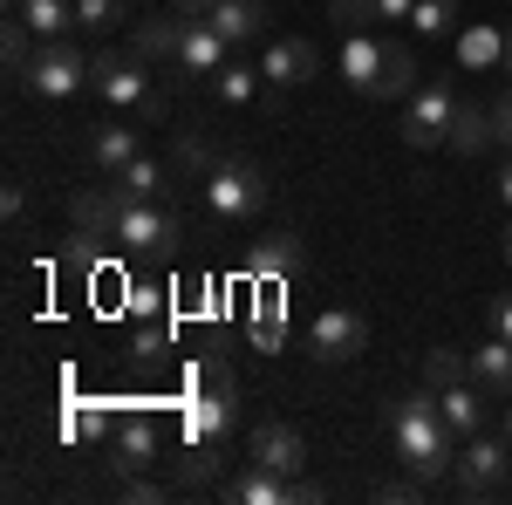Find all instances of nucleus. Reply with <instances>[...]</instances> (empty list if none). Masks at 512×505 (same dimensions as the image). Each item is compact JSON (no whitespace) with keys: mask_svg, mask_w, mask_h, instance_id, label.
Listing matches in <instances>:
<instances>
[{"mask_svg":"<svg viewBox=\"0 0 512 505\" xmlns=\"http://www.w3.org/2000/svg\"><path fill=\"white\" fill-rule=\"evenodd\" d=\"M178 233H185V219L158 205V198H130L117 219V246L123 253H137V260H171L178 253Z\"/></svg>","mask_w":512,"mask_h":505,"instance_id":"39448f33","label":"nucleus"},{"mask_svg":"<svg viewBox=\"0 0 512 505\" xmlns=\"http://www.w3.org/2000/svg\"><path fill=\"white\" fill-rule=\"evenodd\" d=\"M178 41H185V14L178 7H164V14H137L130 21V48L144 55V62H178Z\"/></svg>","mask_w":512,"mask_h":505,"instance_id":"4468645a","label":"nucleus"},{"mask_svg":"<svg viewBox=\"0 0 512 505\" xmlns=\"http://www.w3.org/2000/svg\"><path fill=\"white\" fill-rule=\"evenodd\" d=\"M7 7H14L41 41H55V35H69V28H76V0H7Z\"/></svg>","mask_w":512,"mask_h":505,"instance_id":"5701e85b","label":"nucleus"},{"mask_svg":"<svg viewBox=\"0 0 512 505\" xmlns=\"http://www.w3.org/2000/svg\"><path fill=\"white\" fill-rule=\"evenodd\" d=\"M198 192H205V212L212 219H226V226H239V219H253L260 205H267V171L253 164V157L226 151L205 178H198Z\"/></svg>","mask_w":512,"mask_h":505,"instance_id":"20e7f679","label":"nucleus"},{"mask_svg":"<svg viewBox=\"0 0 512 505\" xmlns=\"http://www.w3.org/2000/svg\"><path fill=\"white\" fill-rule=\"evenodd\" d=\"M117 192H123V198H164V192H171V164H158V157L137 151V157L117 171Z\"/></svg>","mask_w":512,"mask_h":505,"instance_id":"393cba45","label":"nucleus"},{"mask_svg":"<svg viewBox=\"0 0 512 505\" xmlns=\"http://www.w3.org/2000/svg\"><path fill=\"white\" fill-rule=\"evenodd\" d=\"M458 499H499V492H506L512 485V444H506V430H499V437H485V430H478L472 444H465V451H458Z\"/></svg>","mask_w":512,"mask_h":505,"instance_id":"423d86ee","label":"nucleus"},{"mask_svg":"<svg viewBox=\"0 0 512 505\" xmlns=\"http://www.w3.org/2000/svg\"><path fill=\"white\" fill-rule=\"evenodd\" d=\"M301 260H308L301 233H267V239H253V246H246V273H253V280H294Z\"/></svg>","mask_w":512,"mask_h":505,"instance_id":"ddd939ff","label":"nucleus"},{"mask_svg":"<svg viewBox=\"0 0 512 505\" xmlns=\"http://www.w3.org/2000/svg\"><path fill=\"white\" fill-rule=\"evenodd\" d=\"M492 335H506V342H512V294L492 301Z\"/></svg>","mask_w":512,"mask_h":505,"instance_id":"ea45409f","label":"nucleus"},{"mask_svg":"<svg viewBox=\"0 0 512 505\" xmlns=\"http://www.w3.org/2000/svg\"><path fill=\"white\" fill-rule=\"evenodd\" d=\"M335 62H342V82L369 96V89H376V76H383V41H369L362 28H349V35H342V55H335Z\"/></svg>","mask_w":512,"mask_h":505,"instance_id":"a211bd4d","label":"nucleus"},{"mask_svg":"<svg viewBox=\"0 0 512 505\" xmlns=\"http://www.w3.org/2000/svg\"><path fill=\"white\" fill-rule=\"evenodd\" d=\"M178 62H185V69H192V76H219V69H226V62H233V41L219 35V28H212V21H185V41H178Z\"/></svg>","mask_w":512,"mask_h":505,"instance_id":"2eb2a0df","label":"nucleus"},{"mask_svg":"<svg viewBox=\"0 0 512 505\" xmlns=\"http://www.w3.org/2000/svg\"><path fill=\"white\" fill-rule=\"evenodd\" d=\"M492 110H499V144H512V96H499Z\"/></svg>","mask_w":512,"mask_h":505,"instance_id":"37998d69","label":"nucleus"},{"mask_svg":"<svg viewBox=\"0 0 512 505\" xmlns=\"http://www.w3.org/2000/svg\"><path fill=\"white\" fill-rule=\"evenodd\" d=\"M205 21H212L219 35L233 41V48H246V41H253L260 28H267V0H219V7H212Z\"/></svg>","mask_w":512,"mask_h":505,"instance_id":"aec40b11","label":"nucleus"},{"mask_svg":"<svg viewBox=\"0 0 512 505\" xmlns=\"http://www.w3.org/2000/svg\"><path fill=\"white\" fill-rule=\"evenodd\" d=\"M499 198H506V205H512V164H506V171H499Z\"/></svg>","mask_w":512,"mask_h":505,"instance_id":"c03bdc74","label":"nucleus"},{"mask_svg":"<svg viewBox=\"0 0 512 505\" xmlns=\"http://www.w3.org/2000/svg\"><path fill=\"white\" fill-rule=\"evenodd\" d=\"M89 89L117 110H137V117H164V96L144 76V55L137 48H96L89 55Z\"/></svg>","mask_w":512,"mask_h":505,"instance_id":"7ed1b4c3","label":"nucleus"},{"mask_svg":"<svg viewBox=\"0 0 512 505\" xmlns=\"http://www.w3.org/2000/svg\"><path fill=\"white\" fill-rule=\"evenodd\" d=\"M239 424V383L226 362H198L192 396H185V437L192 444H226V430Z\"/></svg>","mask_w":512,"mask_h":505,"instance_id":"f03ea898","label":"nucleus"},{"mask_svg":"<svg viewBox=\"0 0 512 505\" xmlns=\"http://www.w3.org/2000/svg\"><path fill=\"white\" fill-rule=\"evenodd\" d=\"M458 157H485L499 144V110H485V103H458V117H451V137H444Z\"/></svg>","mask_w":512,"mask_h":505,"instance_id":"f3484780","label":"nucleus"},{"mask_svg":"<svg viewBox=\"0 0 512 505\" xmlns=\"http://www.w3.org/2000/svg\"><path fill=\"white\" fill-rule=\"evenodd\" d=\"M499 253H506V267H512V226H506V233H499Z\"/></svg>","mask_w":512,"mask_h":505,"instance_id":"a18cd8bd","label":"nucleus"},{"mask_svg":"<svg viewBox=\"0 0 512 505\" xmlns=\"http://www.w3.org/2000/svg\"><path fill=\"white\" fill-rule=\"evenodd\" d=\"M171 7H178V14H185V21H205V14H212V7H219V0H171Z\"/></svg>","mask_w":512,"mask_h":505,"instance_id":"a19ab883","label":"nucleus"},{"mask_svg":"<svg viewBox=\"0 0 512 505\" xmlns=\"http://www.w3.org/2000/svg\"><path fill=\"white\" fill-rule=\"evenodd\" d=\"M328 14H335L342 28H362V21H376V7H369V0H335Z\"/></svg>","mask_w":512,"mask_h":505,"instance_id":"e433bc0d","label":"nucleus"},{"mask_svg":"<svg viewBox=\"0 0 512 505\" xmlns=\"http://www.w3.org/2000/svg\"><path fill=\"white\" fill-rule=\"evenodd\" d=\"M158 444H164V430H158L151 410H123L117 430H110V465H117L123 478H137V471H151Z\"/></svg>","mask_w":512,"mask_h":505,"instance_id":"1a4fd4ad","label":"nucleus"},{"mask_svg":"<svg viewBox=\"0 0 512 505\" xmlns=\"http://www.w3.org/2000/svg\"><path fill=\"white\" fill-rule=\"evenodd\" d=\"M451 117H458V96H451V82H424V89H410V110H403V144L410 151H431L451 137Z\"/></svg>","mask_w":512,"mask_h":505,"instance_id":"6e6552de","label":"nucleus"},{"mask_svg":"<svg viewBox=\"0 0 512 505\" xmlns=\"http://www.w3.org/2000/svg\"><path fill=\"white\" fill-rule=\"evenodd\" d=\"M260 82H267V76H260L253 62H239V55H233V62H226V69L212 76V96H219V103H233V110H239V103H253V96H260Z\"/></svg>","mask_w":512,"mask_h":505,"instance_id":"bb28decb","label":"nucleus"},{"mask_svg":"<svg viewBox=\"0 0 512 505\" xmlns=\"http://www.w3.org/2000/svg\"><path fill=\"white\" fill-rule=\"evenodd\" d=\"M390 444H396V458H403V471L424 478V485L458 465V430L444 424L437 396H403V403H390Z\"/></svg>","mask_w":512,"mask_h":505,"instance_id":"f257e3e1","label":"nucleus"},{"mask_svg":"<svg viewBox=\"0 0 512 505\" xmlns=\"http://www.w3.org/2000/svg\"><path fill=\"white\" fill-rule=\"evenodd\" d=\"M280 335H287V321H280V294H267V301L253 308V349L274 355V349H280Z\"/></svg>","mask_w":512,"mask_h":505,"instance_id":"72a5a7b5","label":"nucleus"},{"mask_svg":"<svg viewBox=\"0 0 512 505\" xmlns=\"http://www.w3.org/2000/svg\"><path fill=\"white\" fill-rule=\"evenodd\" d=\"M506 76H512V21H506Z\"/></svg>","mask_w":512,"mask_h":505,"instance_id":"49530a36","label":"nucleus"},{"mask_svg":"<svg viewBox=\"0 0 512 505\" xmlns=\"http://www.w3.org/2000/svg\"><path fill=\"white\" fill-rule=\"evenodd\" d=\"M28 35H35V28H28L21 14H14V21H7V35H0V55H7V69H14L21 82H28V62H35V55H28Z\"/></svg>","mask_w":512,"mask_h":505,"instance_id":"f704fd0d","label":"nucleus"},{"mask_svg":"<svg viewBox=\"0 0 512 505\" xmlns=\"http://www.w3.org/2000/svg\"><path fill=\"white\" fill-rule=\"evenodd\" d=\"M369 349V321L355 308H321L315 314V362H355Z\"/></svg>","mask_w":512,"mask_h":505,"instance_id":"9d476101","label":"nucleus"},{"mask_svg":"<svg viewBox=\"0 0 512 505\" xmlns=\"http://www.w3.org/2000/svg\"><path fill=\"white\" fill-rule=\"evenodd\" d=\"M123 499H130V505H158V499H164V485H158V478H144V471H137V478L123 485Z\"/></svg>","mask_w":512,"mask_h":505,"instance_id":"4c0bfd02","label":"nucleus"},{"mask_svg":"<svg viewBox=\"0 0 512 505\" xmlns=\"http://www.w3.org/2000/svg\"><path fill=\"white\" fill-rule=\"evenodd\" d=\"M123 21H137L130 14V0H76V28H123Z\"/></svg>","mask_w":512,"mask_h":505,"instance_id":"2f4dec72","label":"nucleus"},{"mask_svg":"<svg viewBox=\"0 0 512 505\" xmlns=\"http://www.w3.org/2000/svg\"><path fill=\"white\" fill-rule=\"evenodd\" d=\"M28 89L35 96H48V103H62V96H76V89H89V55H82L69 35L41 41L35 62H28Z\"/></svg>","mask_w":512,"mask_h":505,"instance_id":"0eeeda50","label":"nucleus"},{"mask_svg":"<svg viewBox=\"0 0 512 505\" xmlns=\"http://www.w3.org/2000/svg\"><path fill=\"white\" fill-rule=\"evenodd\" d=\"M437 410H444V424L458 430V437H478V383L437 389Z\"/></svg>","mask_w":512,"mask_h":505,"instance_id":"a878e982","label":"nucleus"},{"mask_svg":"<svg viewBox=\"0 0 512 505\" xmlns=\"http://www.w3.org/2000/svg\"><path fill=\"white\" fill-rule=\"evenodd\" d=\"M417 492H424V478H417V485H383V492H376V499H390V505H403V499H417Z\"/></svg>","mask_w":512,"mask_h":505,"instance_id":"79ce46f5","label":"nucleus"},{"mask_svg":"<svg viewBox=\"0 0 512 505\" xmlns=\"http://www.w3.org/2000/svg\"><path fill=\"white\" fill-rule=\"evenodd\" d=\"M164 349H171V321H164V314H137V321H130V355L151 362V355H164Z\"/></svg>","mask_w":512,"mask_h":505,"instance_id":"7c9ffc66","label":"nucleus"},{"mask_svg":"<svg viewBox=\"0 0 512 505\" xmlns=\"http://www.w3.org/2000/svg\"><path fill=\"white\" fill-rule=\"evenodd\" d=\"M0 205H7V219H21V212H28V185H21V178H7V192H0Z\"/></svg>","mask_w":512,"mask_h":505,"instance_id":"58836bf2","label":"nucleus"},{"mask_svg":"<svg viewBox=\"0 0 512 505\" xmlns=\"http://www.w3.org/2000/svg\"><path fill=\"white\" fill-rule=\"evenodd\" d=\"M499 430H506V444H512V396H506V424H499Z\"/></svg>","mask_w":512,"mask_h":505,"instance_id":"de8ad7c7","label":"nucleus"},{"mask_svg":"<svg viewBox=\"0 0 512 505\" xmlns=\"http://www.w3.org/2000/svg\"><path fill=\"white\" fill-rule=\"evenodd\" d=\"M451 383H472V355H458V349H431L424 355V389H451Z\"/></svg>","mask_w":512,"mask_h":505,"instance_id":"c756f323","label":"nucleus"},{"mask_svg":"<svg viewBox=\"0 0 512 505\" xmlns=\"http://www.w3.org/2000/svg\"><path fill=\"white\" fill-rule=\"evenodd\" d=\"M506 492H512V485H506Z\"/></svg>","mask_w":512,"mask_h":505,"instance_id":"09e8293b","label":"nucleus"},{"mask_svg":"<svg viewBox=\"0 0 512 505\" xmlns=\"http://www.w3.org/2000/svg\"><path fill=\"white\" fill-rule=\"evenodd\" d=\"M458 62L465 69H506V28H485V21L458 28Z\"/></svg>","mask_w":512,"mask_h":505,"instance_id":"4be33fe9","label":"nucleus"},{"mask_svg":"<svg viewBox=\"0 0 512 505\" xmlns=\"http://www.w3.org/2000/svg\"><path fill=\"white\" fill-rule=\"evenodd\" d=\"M410 28L417 35H451L458 28V0H417L410 7Z\"/></svg>","mask_w":512,"mask_h":505,"instance_id":"473e14b6","label":"nucleus"},{"mask_svg":"<svg viewBox=\"0 0 512 505\" xmlns=\"http://www.w3.org/2000/svg\"><path fill=\"white\" fill-rule=\"evenodd\" d=\"M410 89H417V55H410L403 41H383V76H376V89H369V96L396 103V96H410Z\"/></svg>","mask_w":512,"mask_h":505,"instance_id":"b1692460","label":"nucleus"},{"mask_svg":"<svg viewBox=\"0 0 512 505\" xmlns=\"http://www.w3.org/2000/svg\"><path fill=\"white\" fill-rule=\"evenodd\" d=\"M69 430H76V437H110V417H103V410H76V417H69Z\"/></svg>","mask_w":512,"mask_h":505,"instance_id":"c9c22d12","label":"nucleus"},{"mask_svg":"<svg viewBox=\"0 0 512 505\" xmlns=\"http://www.w3.org/2000/svg\"><path fill=\"white\" fill-rule=\"evenodd\" d=\"M212 478H219V444H192V437H185V458H178V485H185V492H198V485L212 492Z\"/></svg>","mask_w":512,"mask_h":505,"instance_id":"c85d7f7f","label":"nucleus"},{"mask_svg":"<svg viewBox=\"0 0 512 505\" xmlns=\"http://www.w3.org/2000/svg\"><path fill=\"white\" fill-rule=\"evenodd\" d=\"M89 157H96V171H123V164L137 157V130H130L123 117L96 123V130H89Z\"/></svg>","mask_w":512,"mask_h":505,"instance_id":"412c9836","label":"nucleus"},{"mask_svg":"<svg viewBox=\"0 0 512 505\" xmlns=\"http://www.w3.org/2000/svg\"><path fill=\"white\" fill-rule=\"evenodd\" d=\"M321 69V48L301 35H280L274 48H267V62H260V76L274 82V89H301V82Z\"/></svg>","mask_w":512,"mask_h":505,"instance_id":"f8f14e48","label":"nucleus"},{"mask_svg":"<svg viewBox=\"0 0 512 505\" xmlns=\"http://www.w3.org/2000/svg\"><path fill=\"white\" fill-rule=\"evenodd\" d=\"M253 465H274L287 471V478H301V465H308V437L294 424H280V417H267V424L253 430Z\"/></svg>","mask_w":512,"mask_h":505,"instance_id":"9b49d317","label":"nucleus"},{"mask_svg":"<svg viewBox=\"0 0 512 505\" xmlns=\"http://www.w3.org/2000/svg\"><path fill=\"white\" fill-rule=\"evenodd\" d=\"M123 205H130V198H123L117 185H110V192H76V198H69V219H76L82 239H117Z\"/></svg>","mask_w":512,"mask_h":505,"instance_id":"dca6fc26","label":"nucleus"},{"mask_svg":"<svg viewBox=\"0 0 512 505\" xmlns=\"http://www.w3.org/2000/svg\"><path fill=\"white\" fill-rule=\"evenodd\" d=\"M219 157L226 151H212V144H205V137H192V130H178V144H171V171H178V178H205V171H212V164H219Z\"/></svg>","mask_w":512,"mask_h":505,"instance_id":"cd10ccee","label":"nucleus"},{"mask_svg":"<svg viewBox=\"0 0 512 505\" xmlns=\"http://www.w3.org/2000/svg\"><path fill=\"white\" fill-rule=\"evenodd\" d=\"M472 383L485 389V396H512V342L506 335H492V342L472 349Z\"/></svg>","mask_w":512,"mask_h":505,"instance_id":"6ab92c4d","label":"nucleus"}]
</instances>
